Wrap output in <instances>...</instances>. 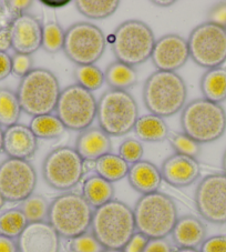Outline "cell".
I'll return each instance as SVG.
<instances>
[{
    "instance_id": "obj_1",
    "label": "cell",
    "mask_w": 226,
    "mask_h": 252,
    "mask_svg": "<svg viewBox=\"0 0 226 252\" xmlns=\"http://www.w3.org/2000/svg\"><path fill=\"white\" fill-rule=\"evenodd\" d=\"M91 231L104 249L122 250L137 232L133 209L119 200H111L93 211Z\"/></svg>"
},
{
    "instance_id": "obj_2",
    "label": "cell",
    "mask_w": 226,
    "mask_h": 252,
    "mask_svg": "<svg viewBox=\"0 0 226 252\" xmlns=\"http://www.w3.org/2000/svg\"><path fill=\"white\" fill-rule=\"evenodd\" d=\"M186 98L185 81L176 72L156 70L143 86V102L146 109L163 119L183 110Z\"/></svg>"
},
{
    "instance_id": "obj_3",
    "label": "cell",
    "mask_w": 226,
    "mask_h": 252,
    "mask_svg": "<svg viewBox=\"0 0 226 252\" xmlns=\"http://www.w3.org/2000/svg\"><path fill=\"white\" fill-rule=\"evenodd\" d=\"M137 231L149 239H165L177 222V209L172 198L156 191L143 194L133 209Z\"/></svg>"
},
{
    "instance_id": "obj_4",
    "label": "cell",
    "mask_w": 226,
    "mask_h": 252,
    "mask_svg": "<svg viewBox=\"0 0 226 252\" xmlns=\"http://www.w3.org/2000/svg\"><path fill=\"white\" fill-rule=\"evenodd\" d=\"M60 94L58 78L45 68H33L21 78L17 89L21 109L32 118L56 111Z\"/></svg>"
},
{
    "instance_id": "obj_5",
    "label": "cell",
    "mask_w": 226,
    "mask_h": 252,
    "mask_svg": "<svg viewBox=\"0 0 226 252\" xmlns=\"http://www.w3.org/2000/svg\"><path fill=\"white\" fill-rule=\"evenodd\" d=\"M181 127L183 133L201 145L216 141L226 131V111L220 103L195 99L182 110Z\"/></svg>"
},
{
    "instance_id": "obj_6",
    "label": "cell",
    "mask_w": 226,
    "mask_h": 252,
    "mask_svg": "<svg viewBox=\"0 0 226 252\" xmlns=\"http://www.w3.org/2000/svg\"><path fill=\"white\" fill-rule=\"evenodd\" d=\"M155 36L149 25L141 20L123 21L113 32L112 53L116 62L134 67L151 59Z\"/></svg>"
},
{
    "instance_id": "obj_7",
    "label": "cell",
    "mask_w": 226,
    "mask_h": 252,
    "mask_svg": "<svg viewBox=\"0 0 226 252\" xmlns=\"http://www.w3.org/2000/svg\"><path fill=\"white\" fill-rule=\"evenodd\" d=\"M93 211L84 195L67 192L58 195L50 203L48 222L60 237L71 239L88 232Z\"/></svg>"
},
{
    "instance_id": "obj_8",
    "label": "cell",
    "mask_w": 226,
    "mask_h": 252,
    "mask_svg": "<svg viewBox=\"0 0 226 252\" xmlns=\"http://www.w3.org/2000/svg\"><path fill=\"white\" fill-rule=\"evenodd\" d=\"M99 127L110 137H121L134 129L139 107L129 91L109 89L98 101Z\"/></svg>"
},
{
    "instance_id": "obj_9",
    "label": "cell",
    "mask_w": 226,
    "mask_h": 252,
    "mask_svg": "<svg viewBox=\"0 0 226 252\" xmlns=\"http://www.w3.org/2000/svg\"><path fill=\"white\" fill-rule=\"evenodd\" d=\"M97 111L98 101L92 93L75 84L61 90L56 116L66 129L81 132L93 124Z\"/></svg>"
},
{
    "instance_id": "obj_10",
    "label": "cell",
    "mask_w": 226,
    "mask_h": 252,
    "mask_svg": "<svg viewBox=\"0 0 226 252\" xmlns=\"http://www.w3.org/2000/svg\"><path fill=\"white\" fill-rule=\"evenodd\" d=\"M107 47V38L98 26L81 21L66 30L63 51L77 66L94 64L102 57Z\"/></svg>"
},
{
    "instance_id": "obj_11",
    "label": "cell",
    "mask_w": 226,
    "mask_h": 252,
    "mask_svg": "<svg viewBox=\"0 0 226 252\" xmlns=\"http://www.w3.org/2000/svg\"><path fill=\"white\" fill-rule=\"evenodd\" d=\"M188 45L190 58L206 70L222 67L226 62L225 27L208 21L199 24L191 32Z\"/></svg>"
},
{
    "instance_id": "obj_12",
    "label": "cell",
    "mask_w": 226,
    "mask_h": 252,
    "mask_svg": "<svg viewBox=\"0 0 226 252\" xmlns=\"http://www.w3.org/2000/svg\"><path fill=\"white\" fill-rule=\"evenodd\" d=\"M43 179L52 189L68 191L79 184L85 173V161L75 148L59 147L42 162Z\"/></svg>"
},
{
    "instance_id": "obj_13",
    "label": "cell",
    "mask_w": 226,
    "mask_h": 252,
    "mask_svg": "<svg viewBox=\"0 0 226 252\" xmlns=\"http://www.w3.org/2000/svg\"><path fill=\"white\" fill-rule=\"evenodd\" d=\"M37 186L36 169L28 160L8 158L0 163V194L8 202H23Z\"/></svg>"
},
{
    "instance_id": "obj_14",
    "label": "cell",
    "mask_w": 226,
    "mask_h": 252,
    "mask_svg": "<svg viewBox=\"0 0 226 252\" xmlns=\"http://www.w3.org/2000/svg\"><path fill=\"white\" fill-rule=\"evenodd\" d=\"M195 206L203 219L214 224L226 223V176L204 177L195 191Z\"/></svg>"
},
{
    "instance_id": "obj_15",
    "label": "cell",
    "mask_w": 226,
    "mask_h": 252,
    "mask_svg": "<svg viewBox=\"0 0 226 252\" xmlns=\"http://www.w3.org/2000/svg\"><path fill=\"white\" fill-rule=\"evenodd\" d=\"M189 58L188 40L176 33H168L158 39L151 56L156 70L170 72H176Z\"/></svg>"
},
{
    "instance_id": "obj_16",
    "label": "cell",
    "mask_w": 226,
    "mask_h": 252,
    "mask_svg": "<svg viewBox=\"0 0 226 252\" xmlns=\"http://www.w3.org/2000/svg\"><path fill=\"white\" fill-rule=\"evenodd\" d=\"M9 28L16 54L31 56L41 48L42 25L34 16L26 12L12 20Z\"/></svg>"
},
{
    "instance_id": "obj_17",
    "label": "cell",
    "mask_w": 226,
    "mask_h": 252,
    "mask_svg": "<svg viewBox=\"0 0 226 252\" xmlns=\"http://www.w3.org/2000/svg\"><path fill=\"white\" fill-rule=\"evenodd\" d=\"M17 245L19 252H60V236L48 221L28 223Z\"/></svg>"
},
{
    "instance_id": "obj_18",
    "label": "cell",
    "mask_w": 226,
    "mask_h": 252,
    "mask_svg": "<svg viewBox=\"0 0 226 252\" xmlns=\"http://www.w3.org/2000/svg\"><path fill=\"white\" fill-rule=\"evenodd\" d=\"M161 175L167 184L182 188L192 185L198 179L201 166L195 158L173 154L163 161Z\"/></svg>"
},
{
    "instance_id": "obj_19",
    "label": "cell",
    "mask_w": 226,
    "mask_h": 252,
    "mask_svg": "<svg viewBox=\"0 0 226 252\" xmlns=\"http://www.w3.org/2000/svg\"><path fill=\"white\" fill-rule=\"evenodd\" d=\"M38 139L31 129L17 124L3 130L2 151L12 159L27 160L36 154Z\"/></svg>"
},
{
    "instance_id": "obj_20",
    "label": "cell",
    "mask_w": 226,
    "mask_h": 252,
    "mask_svg": "<svg viewBox=\"0 0 226 252\" xmlns=\"http://www.w3.org/2000/svg\"><path fill=\"white\" fill-rule=\"evenodd\" d=\"M75 149L84 161H95L111 154V138L100 127H90L79 133Z\"/></svg>"
},
{
    "instance_id": "obj_21",
    "label": "cell",
    "mask_w": 226,
    "mask_h": 252,
    "mask_svg": "<svg viewBox=\"0 0 226 252\" xmlns=\"http://www.w3.org/2000/svg\"><path fill=\"white\" fill-rule=\"evenodd\" d=\"M171 234L179 249H197L205 241L206 228L199 219L193 216H185L177 219Z\"/></svg>"
},
{
    "instance_id": "obj_22",
    "label": "cell",
    "mask_w": 226,
    "mask_h": 252,
    "mask_svg": "<svg viewBox=\"0 0 226 252\" xmlns=\"http://www.w3.org/2000/svg\"><path fill=\"white\" fill-rule=\"evenodd\" d=\"M128 178L132 188L142 195L159 191L163 180L160 169L154 163L145 160L131 164Z\"/></svg>"
},
{
    "instance_id": "obj_23",
    "label": "cell",
    "mask_w": 226,
    "mask_h": 252,
    "mask_svg": "<svg viewBox=\"0 0 226 252\" xmlns=\"http://www.w3.org/2000/svg\"><path fill=\"white\" fill-rule=\"evenodd\" d=\"M199 86L204 99L221 105L226 100V68L208 69L203 73Z\"/></svg>"
},
{
    "instance_id": "obj_24",
    "label": "cell",
    "mask_w": 226,
    "mask_h": 252,
    "mask_svg": "<svg viewBox=\"0 0 226 252\" xmlns=\"http://www.w3.org/2000/svg\"><path fill=\"white\" fill-rule=\"evenodd\" d=\"M82 195L89 205L97 209L113 200L114 187L98 175L91 176L85 181L82 187Z\"/></svg>"
},
{
    "instance_id": "obj_25",
    "label": "cell",
    "mask_w": 226,
    "mask_h": 252,
    "mask_svg": "<svg viewBox=\"0 0 226 252\" xmlns=\"http://www.w3.org/2000/svg\"><path fill=\"white\" fill-rule=\"evenodd\" d=\"M133 130L142 141L161 142L169 137V127L164 119L152 114L140 117Z\"/></svg>"
},
{
    "instance_id": "obj_26",
    "label": "cell",
    "mask_w": 226,
    "mask_h": 252,
    "mask_svg": "<svg viewBox=\"0 0 226 252\" xmlns=\"http://www.w3.org/2000/svg\"><path fill=\"white\" fill-rule=\"evenodd\" d=\"M104 81L113 90H124L137 84L138 73L136 69L120 62H113L108 66L104 72Z\"/></svg>"
},
{
    "instance_id": "obj_27",
    "label": "cell",
    "mask_w": 226,
    "mask_h": 252,
    "mask_svg": "<svg viewBox=\"0 0 226 252\" xmlns=\"http://www.w3.org/2000/svg\"><path fill=\"white\" fill-rule=\"evenodd\" d=\"M129 169L130 164L119 155L108 154L94 161L95 173L111 184L128 177Z\"/></svg>"
},
{
    "instance_id": "obj_28",
    "label": "cell",
    "mask_w": 226,
    "mask_h": 252,
    "mask_svg": "<svg viewBox=\"0 0 226 252\" xmlns=\"http://www.w3.org/2000/svg\"><path fill=\"white\" fill-rule=\"evenodd\" d=\"M21 109L17 93L8 88H0V127L9 128L18 124Z\"/></svg>"
},
{
    "instance_id": "obj_29",
    "label": "cell",
    "mask_w": 226,
    "mask_h": 252,
    "mask_svg": "<svg viewBox=\"0 0 226 252\" xmlns=\"http://www.w3.org/2000/svg\"><path fill=\"white\" fill-rule=\"evenodd\" d=\"M118 0H78L76 7L82 16L89 19L101 20L112 16L118 10Z\"/></svg>"
},
{
    "instance_id": "obj_30",
    "label": "cell",
    "mask_w": 226,
    "mask_h": 252,
    "mask_svg": "<svg viewBox=\"0 0 226 252\" xmlns=\"http://www.w3.org/2000/svg\"><path fill=\"white\" fill-rule=\"evenodd\" d=\"M29 128L37 139H46V140L61 137L66 131L63 124L58 117L52 114L33 117Z\"/></svg>"
},
{
    "instance_id": "obj_31",
    "label": "cell",
    "mask_w": 226,
    "mask_h": 252,
    "mask_svg": "<svg viewBox=\"0 0 226 252\" xmlns=\"http://www.w3.org/2000/svg\"><path fill=\"white\" fill-rule=\"evenodd\" d=\"M27 224L28 220L19 208L9 209L0 215V234L1 236L18 239Z\"/></svg>"
},
{
    "instance_id": "obj_32",
    "label": "cell",
    "mask_w": 226,
    "mask_h": 252,
    "mask_svg": "<svg viewBox=\"0 0 226 252\" xmlns=\"http://www.w3.org/2000/svg\"><path fill=\"white\" fill-rule=\"evenodd\" d=\"M50 203L48 200L39 194H32L21 202L19 209L28 220V223L41 222L48 219Z\"/></svg>"
},
{
    "instance_id": "obj_33",
    "label": "cell",
    "mask_w": 226,
    "mask_h": 252,
    "mask_svg": "<svg viewBox=\"0 0 226 252\" xmlns=\"http://www.w3.org/2000/svg\"><path fill=\"white\" fill-rule=\"evenodd\" d=\"M66 32L56 21H49L42 26L41 48L48 54H56L63 50Z\"/></svg>"
},
{
    "instance_id": "obj_34",
    "label": "cell",
    "mask_w": 226,
    "mask_h": 252,
    "mask_svg": "<svg viewBox=\"0 0 226 252\" xmlns=\"http://www.w3.org/2000/svg\"><path fill=\"white\" fill-rule=\"evenodd\" d=\"M75 79L77 85L92 93L103 86L104 72L95 64H86V66H77L75 69Z\"/></svg>"
},
{
    "instance_id": "obj_35",
    "label": "cell",
    "mask_w": 226,
    "mask_h": 252,
    "mask_svg": "<svg viewBox=\"0 0 226 252\" xmlns=\"http://www.w3.org/2000/svg\"><path fill=\"white\" fill-rule=\"evenodd\" d=\"M168 140L174 150V154L188 156V157L195 159L201 154V143L193 140L192 138L186 136L183 132H173L169 134Z\"/></svg>"
},
{
    "instance_id": "obj_36",
    "label": "cell",
    "mask_w": 226,
    "mask_h": 252,
    "mask_svg": "<svg viewBox=\"0 0 226 252\" xmlns=\"http://www.w3.org/2000/svg\"><path fill=\"white\" fill-rule=\"evenodd\" d=\"M67 250L68 252H102L104 248L92 233L85 232L68 239Z\"/></svg>"
},
{
    "instance_id": "obj_37",
    "label": "cell",
    "mask_w": 226,
    "mask_h": 252,
    "mask_svg": "<svg viewBox=\"0 0 226 252\" xmlns=\"http://www.w3.org/2000/svg\"><path fill=\"white\" fill-rule=\"evenodd\" d=\"M143 154H144V149H143L142 143L137 139H127L121 143L119 148V156L129 164L141 161Z\"/></svg>"
},
{
    "instance_id": "obj_38",
    "label": "cell",
    "mask_w": 226,
    "mask_h": 252,
    "mask_svg": "<svg viewBox=\"0 0 226 252\" xmlns=\"http://www.w3.org/2000/svg\"><path fill=\"white\" fill-rule=\"evenodd\" d=\"M33 69V60L30 55L16 54L11 57V70L12 73L20 78L31 71Z\"/></svg>"
},
{
    "instance_id": "obj_39",
    "label": "cell",
    "mask_w": 226,
    "mask_h": 252,
    "mask_svg": "<svg viewBox=\"0 0 226 252\" xmlns=\"http://www.w3.org/2000/svg\"><path fill=\"white\" fill-rule=\"evenodd\" d=\"M199 252H226V234H219L205 239Z\"/></svg>"
},
{
    "instance_id": "obj_40",
    "label": "cell",
    "mask_w": 226,
    "mask_h": 252,
    "mask_svg": "<svg viewBox=\"0 0 226 252\" xmlns=\"http://www.w3.org/2000/svg\"><path fill=\"white\" fill-rule=\"evenodd\" d=\"M207 21L226 28V2L217 3L211 8L207 14Z\"/></svg>"
},
{
    "instance_id": "obj_41",
    "label": "cell",
    "mask_w": 226,
    "mask_h": 252,
    "mask_svg": "<svg viewBox=\"0 0 226 252\" xmlns=\"http://www.w3.org/2000/svg\"><path fill=\"white\" fill-rule=\"evenodd\" d=\"M5 3L11 18L15 19L17 17L26 14V11L33 5V1L31 0H11V1H5Z\"/></svg>"
},
{
    "instance_id": "obj_42",
    "label": "cell",
    "mask_w": 226,
    "mask_h": 252,
    "mask_svg": "<svg viewBox=\"0 0 226 252\" xmlns=\"http://www.w3.org/2000/svg\"><path fill=\"white\" fill-rule=\"evenodd\" d=\"M149 240L150 239L145 237L144 234L137 231L128 241L127 245L124 246L122 250L123 252H143Z\"/></svg>"
},
{
    "instance_id": "obj_43",
    "label": "cell",
    "mask_w": 226,
    "mask_h": 252,
    "mask_svg": "<svg viewBox=\"0 0 226 252\" xmlns=\"http://www.w3.org/2000/svg\"><path fill=\"white\" fill-rule=\"evenodd\" d=\"M143 252H174L167 239H150Z\"/></svg>"
},
{
    "instance_id": "obj_44",
    "label": "cell",
    "mask_w": 226,
    "mask_h": 252,
    "mask_svg": "<svg viewBox=\"0 0 226 252\" xmlns=\"http://www.w3.org/2000/svg\"><path fill=\"white\" fill-rule=\"evenodd\" d=\"M11 48L12 41L9 26H7V27H0V51L1 53H7Z\"/></svg>"
},
{
    "instance_id": "obj_45",
    "label": "cell",
    "mask_w": 226,
    "mask_h": 252,
    "mask_svg": "<svg viewBox=\"0 0 226 252\" xmlns=\"http://www.w3.org/2000/svg\"><path fill=\"white\" fill-rule=\"evenodd\" d=\"M11 72V57L8 53L0 51V80L6 79Z\"/></svg>"
},
{
    "instance_id": "obj_46",
    "label": "cell",
    "mask_w": 226,
    "mask_h": 252,
    "mask_svg": "<svg viewBox=\"0 0 226 252\" xmlns=\"http://www.w3.org/2000/svg\"><path fill=\"white\" fill-rule=\"evenodd\" d=\"M0 252H19L17 241L0 234Z\"/></svg>"
},
{
    "instance_id": "obj_47",
    "label": "cell",
    "mask_w": 226,
    "mask_h": 252,
    "mask_svg": "<svg viewBox=\"0 0 226 252\" xmlns=\"http://www.w3.org/2000/svg\"><path fill=\"white\" fill-rule=\"evenodd\" d=\"M70 2V0H41L42 5L49 8H62L68 6Z\"/></svg>"
},
{
    "instance_id": "obj_48",
    "label": "cell",
    "mask_w": 226,
    "mask_h": 252,
    "mask_svg": "<svg viewBox=\"0 0 226 252\" xmlns=\"http://www.w3.org/2000/svg\"><path fill=\"white\" fill-rule=\"evenodd\" d=\"M153 5L156 7H171L173 5H175L176 1L175 0H154V1H151Z\"/></svg>"
},
{
    "instance_id": "obj_49",
    "label": "cell",
    "mask_w": 226,
    "mask_h": 252,
    "mask_svg": "<svg viewBox=\"0 0 226 252\" xmlns=\"http://www.w3.org/2000/svg\"><path fill=\"white\" fill-rule=\"evenodd\" d=\"M222 168H223V173L226 176V150L223 155V159H222Z\"/></svg>"
},
{
    "instance_id": "obj_50",
    "label": "cell",
    "mask_w": 226,
    "mask_h": 252,
    "mask_svg": "<svg viewBox=\"0 0 226 252\" xmlns=\"http://www.w3.org/2000/svg\"><path fill=\"white\" fill-rule=\"evenodd\" d=\"M2 146H3V130L0 127V153L2 151Z\"/></svg>"
},
{
    "instance_id": "obj_51",
    "label": "cell",
    "mask_w": 226,
    "mask_h": 252,
    "mask_svg": "<svg viewBox=\"0 0 226 252\" xmlns=\"http://www.w3.org/2000/svg\"><path fill=\"white\" fill-rule=\"evenodd\" d=\"M174 252H199L198 249H177Z\"/></svg>"
},
{
    "instance_id": "obj_52",
    "label": "cell",
    "mask_w": 226,
    "mask_h": 252,
    "mask_svg": "<svg viewBox=\"0 0 226 252\" xmlns=\"http://www.w3.org/2000/svg\"><path fill=\"white\" fill-rule=\"evenodd\" d=\"M102 252H123L121 249H104Z\"/></svg>"
},
{
    "instance_id": "obj_53",
    "label": "cell",
    "mask_w": 226,
    "mask_h": 252,
    "mask_svg": "<svg viewBox=\"0 0 226 252\" xmlns=\"http://www.w3.org/2000/svg\"><path fill=\"white\" fill-rule=\"evenodd\" d=\"M5 202H6V200L3 199V197L1 194H0V209H1V208L5 206Z\"/></svg>"
}]
</instances>
